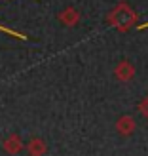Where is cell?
Returning <instances> with one entry per match:
<instances>
[{
  "mask_svg": "<svg viewBox=\"0 0 148 156\" xmlns=\"http://www.w3.org/2000/svg\"><path fill=\"white\" fill-rule=\"evenodd\" d=\"M57 19L63 23L65 27H76L78 23H80V19H82V15L74 6H68V8H65V10H61L57 13Z\"/></svg>",
  "mask_w": 148,
  "mask_h": 156,
  "instance_id": "cell-2",
  "label": "cell"
},
{
  "mask_svg": "<svg viewBox=\"0 0 148 156\" xmlns=\"http://www.w3.org/2000/svg\"><path fill=\"white\" fill-rule=\"evenodd\" d=\"M114 76H116V80H120V82L133 80V76H135V67H133V63H129L127 59L120 61V63L116 65V69H114Z\"/></svg>",
  "mask_w": 148,
  "mask_h": 156,
  "instance_id": "cell-3",
  "label": "cell"
},
{
  "mask_svg": "<svg viewBox=\"0 0 148 156\" xmlns=\"http://www.w3.org/2000/svg\"><path fill=\"white\" fill-rule=\"evenodd\" d=\"M139 112H141L144 118L148 120V93L144 95V99L141 101V103H139Z\"/></svg>",
  "mask_w": 148,
  "mask_h": 156,
  "instance_id": "cell-5",
  "label": "cell"
},
{
  "mask_svg": "<svg viewBox=\"0 0 148 156\" xmlns=\"http://www.w3.org/2000/svg\"><path fill=\"white\" fill-rule=\"evenodd\" d=\"M137 29H139V30H144V29H148V21H146V23H143V25H139Z\"/></svg>",
  "mask_w": 148,
  "mask_h": 156,
  "instance_id": "cell-6",
  "label": "cell"
},
{
  "mask_svg": "<svg viewBox=\"0 0 148 156\" xmlns=\"http://www.w3.org/2000/svg\"><path fill=\"white\" fill-rule=\"evenodd\" d=\"M116 129H118V133H120V135L129 137V135L137 129V124H135V120H133V116H129V114L120 116L118 122H116Z\"/></svg>",
  "mask_w": 148,
  "mask_h": 156,
  "instance_id": "cell-4",
  "label": "cell"
},
{
  "mask_svg": "<svg viewBox=\"0 0 148 156\" xmlns=\"http://www.w3.org/2000/svg\"><path fill=\"white\" fill-rule=\"evenodd\" d=\"M137 21H139V15L127 2H118L106 15V23L116 30H120V33L131 30L137 25Z\"/></svg>",
  "mask_w": 148,
  "mask_h": 156,
  "instance_id": "cell-1",
  "label": "cell"
}]
</instances>
